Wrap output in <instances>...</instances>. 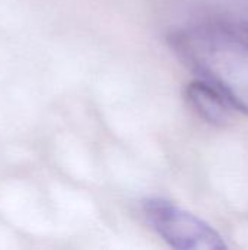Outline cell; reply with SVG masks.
<instances>
[{
	"instance_id": "cell-1",
	"label": "cell",
	"mask_w": 248,
	"mask_h": 250,
	"mask_svg": "<svg viewBox=\"0 0 248 250\" xmlns=\"http://www.w3.org/2000/svg\"><path fill=\"white\" fill-rule=\"evenodd\" d=\"M167 42L199 79L216 88L231 105L248 116V42L229 23L175 29Z\"/></svg>"
},
{
	"instance_id": "cell-2",
	"label": "cell",
	"mask_w": 248,
	"mask_h": 250,
	"mask_svg": "<svg viewBox=\"0 0 248 250\" xmlns=\"http://www.w3.org/2000/svg\"><path fill=\"white\" fill-rule=\"evenodd\" d=\"M149 227L177 250H225L224 237L205 220L162 199L149 198L142 205Z\"/></svg>"
},
{
	"instance_id": "cell-3",
	"label": "cell",
	"mask_w": 248,
	"mask_h": 250,
	"mask_svg": "<svg viewBox=\"0 0 248 250\" xmlns=\"http://www.w3.org/2000/svg\"><path fill=\"white\" fill-rule=\"evenodd\" d=\"M186 100L203 120L215 126L227 125L232 110H235L216 88L202 79L193 81L186 86Z\"/></svg>"
},
{
	"instance_id": "cell-4",
	"label": "cell",
	"mask_w": 248,
	"mask_h": 250,
	"mask_svg": "<svg viewBox=\"0 0 248 250\" xmlns=\"http://www.w3.org/2000/svg\"><path fill=\"white\" fill-rule=\"evenodd\" d=\"M229 25L248 42V22H238V23H229Z\"/></svg>"
}]
</instances>
